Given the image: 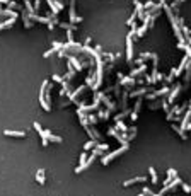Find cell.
I'll return each instance as SVG.
<instances>
[{
    "instance_id": "35",
    "label": "cell",
    "mask_w": 191,
    "mask_h": 196,
    "mask_svg": "<svg viewBox=\"0 0 191 196\" xmlns=\"http://www.w3.org/2000/svg\"><path fill=\"white\" fill-rule=\"evenodd\" d=\"M153 3H155L153 0H149V2H147V3L143 5V9H145V10H150V9H152V7H153Z\"/></svg>"
},
{
    "instance_id": "15",
    "label": "cell",
    "mask_w": 191,
    "mask_h": 196,
    "mask_svg": "<svg viewBox=\"0 0 191 196\" xmlns=\"http://www.w3.org/2000/svg\"><path fill=\"white\" fill-rule=\"evenodd\" d=\"M0 17H19V14H17V12H14V10H12V9H5V10H2V12H0Z\"/></svg>"
},
{
    "instance_id": "31",
    "label": "cell",
    "mask_w": 191,
    "mask_h": 196,
    "mask_svg": "<svg viewBox=\"0 0 191 196\" xmlns=\"http://www.w3.org/2000/svg\"><path fill=\"white\" fill-rule=\"evenodd\" d=\"M181 188H183V191H184L186 195H191V186H190V184H186V182H181Z\"/></svg>"
},
{
    "instance_id": "47",
    "label": "cell",
    "mask_w": 191,
    "mask_h": 196,
    "mask_svg": "<svg viewBox=\"0 0 191 196\" xmlns=\"http://www.w3.org/2000/svg\"><path fill=\"white\" fill-rule=\"evenodd\" d=\"M10 0H0V3H9Z\"/></svg>"
},
{
    "instance_id": "1",
    "label": "cell",
    "mask_w": 191,
    "mask_h": 196,
    "mask_svg": "<svg viewBox=\"0 0 191 196\" xmlns=\"http://www.w3.org/2000/svg\"><path fill=\"white\" fill-rule=\"evenodd\" d=\"M128 148H130V145H128V143H123V145H121L119 148H116V150H113V152H109L108 155H104V157L101 159L102 165H109V162H113L116 157H119L121 154H125V152H126Z\"/></svg>"
},
{
    "instance_id": "32",
    "label": "cell",
    "mask_w": 191,
    "mask_h": 196,
    "mask_svg": "<svg viewBox=\"0 0 191 196\" xmlns=\"http://www.w3.org/2000/svg\"><path fill=\"white\" fill-rule=\"evenodd\" d=\"M87 120H89V125H97V121H99V118H97V116H94V114H91Z\"/></svg>"
},
{
    "instance_id": "6",
    "label": "cell",
    "mask_w": 191,
    "mask_h": 196,
    "mask_svg": "<svg viewBox=\"0 0 191 196\" xmlns=\"http://www.w3.org/2000/svg\"><path fill=\"white\" fill-rule=\"evenodd\" d=\"M179 92H181V84L177 82V84L172 87V90L169 92V97H167V102H169V104H172V102L176 101V97L179 96Z\"/></svg>"
},
{
    "instance_id": "24",
    "label": "cell",
    "mask_w": 191,
    "mask_h": 196,
    "mask_svg": "<svg viewBox=\"0 0 191 196\" xmlns=\"http://www.w3.org/2000/svg\"><path fill=\"white\" fill-rule=\"evenodd\" d=\"M24 5H26V10H27V14H34V7H33L31 0H24Z\"/></svg>"
},
{
    "instance_id": "40",
    "label": "cell",
    "mask_w": 191,
    "mask_h": 196,
    "mask_svg": "<svg viewBox=\"0 0 191 196\" xmlns=\"http://www.w3.org/2000/svg\"><path fill=\"white\" fill-rule=\"evenodd\" d=\"M34 130H36V131H38V133H41V131H43V128H41V125H39V123H34Z\"/></svg>"
},
{
    "instance_id": "27",
    "label": "cell",
    "mask_w": 191,
    "mask_h": 196,
    "mask_svg": "<svg viewBox=\"0 0 191 196\" xmlns=\"http://www.w3.org/2000/svg\"><path fill=\"white\" fill-rule=\"evenodd\" d=\"M143 94H147V89H138V90H135V92H132L130 97H140V96H143Z\"/></svg>"
},
{
    "instance_id": "25",
    "label": "cell",
    "mask_w": 191,
    "mask_h": 196,
    "mask_svg": "<svg viewBox=\"0 0 191 196\" xmlns=\"http://www.w3.org/2000/svg\"><path fill=\"white\" fill-rule=\"evenodd\" d=\"M48 140H50V142H55V143H61V142H63V138H61V137H58V135H53V133H50Z\"/></svg>"
},
{
    "instance_id": "4",
    "label": "cell",
    "mask_w": 191,
    "mask_h": 196,
    "mask_svg": "<svg viewBox=\"0 0 191 196\" xmlns=\"http://www.w3.org/2000/svg\"><path fill=\"white\" fill-rule=\"evenodd\" d=\"M108 135L115 137V138H116V140H118L119 143H121V145H123V143H128V142H126V135H125V133L121 135V133H119V131H118L116 128H109V130H108Z\"/></svg>"
},
{
    "instance_id": "10",
    "label": "cell",
    "mask_w": 191,
    "mask_h": 196,
    "mask_svg": "<svg viewBox=\"0 0 191 196\" xmlns=\"http://www.w3.org/2000/svg\"><path fill=\"white\" fill-rule=\"evenodd\" d=\"M147 68H149V67H147L145 63H142V65H140L138 68H133V70H132V73H130V77H138V75L145 73V72H147Z\"/></svg>"
},
{
    "instance_id": "5",
    "label": "cell",
    "mask_w": 191,
    "mask_h": 196,
    "mask_svg": "<svg viewBox=\"0 0 191 196\" xmlns=\"http://www.w3.org/2000/svg\"><path fill=\"white\" fill-rule=\"evenodd\" d=\"M68 17H70V22H72V24L82 22V17L75 16V0H70V14H68Z\"/></svg>"
},
{
    "instance_id": "7",
    "label": "cell",
    "mask_w": 191,
    "mask_h": 196,
    "mask_svg": "<svg viewBox=\"0 0 191 196\" xmlns=\"http://www.w3.org/2000/svg\"><path fill=\"white\" fill-rule=\"evenodd\" d=\"M67 58H68V63H70V65L74 67V70H75V72H80L82 68H84L78 58H75V56H70V53H68V56H67Z\"/></svg>"
},
{
    "instance_id": "14",
    "label": "cell",
    "mask_w": 191,
    "mask_h": 196,
    "mask_svg": "<svg viewBox=\"0 0 191 196\" xmlns=\"http://www.w3.org/2000/svg\"><path fill=\"white\" fill-rule=\"evenodd\" d=\"M85 87H87V85H80L75 92H70V94H68V96H70V97H68V101H77V97H78V96L85 90Z\"/></svg>"
},
{
    "instance_id": "19",
    "label": "cell",
    "mask_w": 191,
    "mask_h": 196,
    "mask_svg": "<svg viewBox=\"0 0 191 196\" xmlns=\"http://www.w3.org/2000/svg\"><path fill=\"white\" fill-rule=\"evenodd\" d=\"M36 181H38L41 186L44 184V169H38V172H36Z\"/></svg>"
},
{
    "instance_id": "48",
    "label": "cell",
    "mask_w": 191,
    "mask_h": 196,
    "mask_svg": "<svg viewBox=\"0 0 191 196\" xmlns=\"http://www.w3.org/2000/svg\"><path fill=\"white\" fill-rule=\"evenodd\" d=\"M136 196H145V195H143V193H140V195H136Z\"/></svg>"
},
{
    "instance_id": "17",
    "label": "cell",
    "mask_w": 191,
    "mask_h": 196,
    "mask_svg": "<svg viewBox=\"0 0 191 196\" xmlns=\"http://www.w3.org/2000/svg\"><path fill=\"white\" fill-rule=\"evenodd\" d=\"M172 130H174V131H176V133H177V135H179V137H181V140H186V138H188V135H186V131H184V130H181V128H177V126L174 125V123H172Z\"/></svg>"
},
{
    "instance_id": "8",
    "label": "cell",
    "mask_w": 191,
    "mask_h": 196,
    "mask_svg": "<svg viewBox=\"0 0 191 196\" xmlns=\"http://www.w3.org/2000/svg\"><path fill=\"white\" fill-rule=\"evenodd\" d=\"M3 135L5 137H14V138H24V137H27L26 131H14V130H3Z\"/></svg>"
},
{
    "instance_id": "18",
    "label": "cell",
    "mask_w": 191,
    "mask_h": 196,
    "mask_svg": "<svg viewBox=\"0 0 191 196\" xmlns=\"http://www.w3.org/2000/svg\"><path fill=\"white\" fill-rule=\"evenodd\" d=\"M46 2H48V5H50V9H51V14H53V16H58L60 10H58V7H57V2H55V0H46Z\"/></svg>"
},
{
    "instance_id": "22",
    "label": "cell",
    "mask_w": 191,
    "mask_h": 196,
    "mask_svg": "<svg viewBox=\"0 0 191 196\" xmlns=\"http://www.w3.org/2000/svg\"><path fill=\"white\" fill-rule=\"evenodd\" d=\"M115 128L118 130V131H123V133H126V131H128V126L123 125V121H121V120H118V121H116V126H115Z\"/></svg>"
},
{
    "instance_id": "46",
    "label": "cell",
    "mask_w": 191,
    "mask_h": 196,
    "mask_svg": "<svg viewBox=\"0 0 191 196\" xmlns=\"http://www.w3.org/2000/svg\"><path fill=\"white\" fill-rule=\"evenodd\" d=\"M191 130V123H188V126H186V131H190Z\"/></svg>"
},
{
    "instance_id": "49",
    "label": "cell",
    "mask_w": 191,
    "mask_h": 196,
    "mask_svg": "<svg viewBox=\"0 0 191 196\" xmlns=\"http://www.w3.org/2000/svg\"><path fill=\"white\" fill-rule=\"evenodd\" d=\"M183 2H186V0H179V3H183Z\"/></svg>"
},
{
    "instance_id": "38",
    "label": "cell",
    "mask_w": 191,
    "mask_h": 196,
    "mask_svg": "<svg viewBox=\"0 0 191 196\" xmlns=\"http://www.w3.org/2000/svg\"><path fill=\"white\" fill-rule=\"evenodd\" d=\"M7 5H9V9H12V10H14V9H17V3H16L14 0H10V2L7 3Z\"/></svg>"
},
{
    "instance_id": "41",
    "label": "cell",
    "mask_w": 191,
    "mask_h": 196,
    "mask_svg": "<svg viewBox=\"0 0 191 196\" xmlns=\"http://www.w3.org/2000/svg\"><path fill=\"white\" fill-rule=\"evenodd\" d=\"M33 7H34V12H36V10H38L39 7H41V0H36V2H34V5H33Z\"/></svg>"
},
{
    "instance_id": "20",
    "label": "cell",
    "mask_w": 191,
    "mask_h": 196,
    "mask_svg": "<svg viewBox=\"0 0 191 196\" xmlns=\"http://www.w3.org/2000/svg\"><path fill=\"white\" fill-rule=\"evenodd\" d=\"M149 172H150V181H152V184H157V182H159V178H157V171H155L153 167H149Z\"/></svg>"
},
{
    "instance_id": "34",
    "label": "cell",
    "mask_w": 191,
    "mask_h": 196,
    "mask_svg": "<svg viewBox=\"0 0 191 196\" xmlns=\"http://www.w3.org/2000/svg\"><path fill=\"white\" fill-rule=\"evenodd\" d=\"M140 106H142V99L138 97V99H136V102H135V106H133V111H135V113H138V111H140Z\"/></svg>"
},
{
    "instance_id": "30",
    "label": "cell",
    "mask_w": 191,
    "mask_h": 196,
    "mask_svg": "<svg viewBox=\"0 0 191 196\" xmlns=\"http://www.w3.org/2000/svg\"><path fill=\"white\" fill-rule=\"evenodd\" d=\"M57 51H58L57 48H51V50H48V51H44V53H43V58H50L51 55H55Z\"/></svg>"
},
{
    "instance_id": "37",
    "label": "cell",
    "mask_w": 191,
    "mask_h": 196,
    "mask_svg": "<svg viewBox=\"0 0 191 196\" xmlns=\"http://www.w3.org/2000/svg\"><path fill=\"white\" fill-rule=\"evenodd\" d=\"M184 51H186V56L191 58V46L188 44V43H186V46H184Z\"/></svg>"
},
{
    "instance_id": "26",
    "label": "cell",
    "mask_w": 191,
    "mask_h": 196,
    "mask_svg": "<svg viewBox=\"0 0 191 196\" xmlns=\"http://www.w3.org/2000/svg\"><path fill=\"white\" fill-rule=\"evenodd\" d=\"M60 27H63V29H72V31H75L77 27H75V24H68V22H60Z\"/></svg>"
},
{
    "instance_id": "13",
    "label": "cell",
    "mask_w": 191,
    "mask_h": 196,
    "mask_svg": "<svg viewBox=\"0 0 191 196\" xmlns=\"http://www.w3.org/2000/svg\"><path fill=\"white\" fill-rule=\"evenodd\" d=\"M119 80H121L119 84H123V85H136V79H135V77H125V75H123Z\"/></svg>"
},
{
    "instance_id": "39",
    "label": "cell",
    "mask_w": 191,
    "mask_h": 196,
    "mask_svg": "<svg viewBox=\"0 0 191 196\" xmlns=\"http://www.w3.org/2000/svg\"><path fill=\"white\" fill-rule=\"evenodd\" d=\"M142 193H143L145 196H150V195H152V191H150L149 188H143V189H142Z\"/></svg>"
},
{
    "instance_id": "44",
    "label": "cell",
    "mask_w": 191,
    "mask_h": 196,
    "mask_svg": "<svg viewBox=\"0 0 191 196\" xmlns=\"http://www.w3.org/2000/svg\"><path fill=\"white\" fill-rule=\"evenodd\" d=\"M160 104H162V102H153V104H150V109H157Z\"/></svg>"
},
{
    "instance_id": "21",
    "label": "cell",
    "mask_w": 191,
    "mask_h": 196,
    "mask_svg": "<svg viewBox=\"0 0 191 196\" xmlns=\"http://www.w3.org/2000/svg\"><path fill=\"white\" fill-rule=\"evenodd\" d=\"M22 20H24V27L26 29H29V27H33L34 24H33V20H29V17H27V12H24L22 14Z\"/></svg>"
},
{
    "instance_id": "43",
    "label": "cell",
    "mask_w": 191,
    "mask_h": 196,
    "mask_svg": "<svg viewBox=\"0 0 191 196\" xmlns=\"http://www.w3.org/2000/svg\"><path fill=\"white\" fill-rule=\"evenodd\" d=\"M136 120H138V113H135V111H133V113H132V121L135 123Z\"/></svg>"
},
{
    "instance_id": "50",
    "label": "cell",
    "mask_w": 191,
    "mask_h": 196,
    "mask_svg": "<svg viewBox=\"0 0 191 196\" xmlns=\"http://www.w3.org/2000/svg\"><path fill=\"white\" fill-rule=\"evenodd\" d=\"M174 2H179V0H174Z\"/></svg>"
},
{
    "instance_id": "45",
    "label": "cell",
    "mask_w": 191,
    "mask_h": 196,
    "mask_svg": "<svg viewBox=\"0 0 191 196\" xmlns=\"http://www.w3.org/2000/svg\"><path fill=\"white\" fill-rule=\"evenodd\" d=\"M184 46H186V43H177V50H184Z\"/></svg>"
},
{
    "instance_id": "12",
    "label": "cell",
    "mask_w": 191,
    "mask_h": 196,
    "mask_svg": "<svg viewBox=\"0 0 191 196\" xmlns=\"http://www.w3.org/2000/svg\"><path fill=\"white\" fill-rule=\"evenodd\" d=\"M147 31H149V24H147V22H143L142 26H138V29H136V36H135V38H143Z\"/></svg>"
},
{
    "instance_id": "9",
    "label": "cell",
    "mask_w": 191,
    "mask_h": 196,
    "mask_svg": "<svg viewBox=\"0 0 191 196\" xmlns=\"http://www.w3.org/2000/svg\"><path fill=\"white\" fill-rule=\"evenodd\" d=\"M147 178H143V176H138V178H132V179H126L125 182H123V186L125 188H128V186H132V184H136V182H145Z\"/></svg>"
},
{
    "instance_id": "36",
    "label": "cell",
    "mask_w": 191,
    "mask_h": 196,
    "mask_svg": "<svg viewBox=\"0 0 191 196\" xmlns=\"http://www.w3.org/2000/svg\"><path fill=\"white\" fill-rule=\"evenodd\" d=\"M96 148H99V150H102V152H104V150H108V148H109V145H106V143H101V145H96Z\"/></svg>"
},
{
    "instance_id": "2",
    "label": "cell",
    "mask_w": 191,
    "mask_h": 196,
    "mask_svg": "<svg viewBox=\"0 0 191 196\" xmlns=\"http://www.w3.org/2000/svg\"><path fill=\"white\" fill-rule=\"evenodd\" d=\"M133 38L135 34H132V33L126 36V55H125V58H126L128 63L133 61Z\"/></svg>"
},
{
    "instance_id": "16",
    "label": "cell",
    "mask_w": 191,
    "mask_h": 196,
    "mask_svg": "<svg viewBox=\"0 0 191 196\" xmlns=\"http://www.w3.org/2000/svg\"><path fill=\"white\" fill-rule=\"evenodd\" d=\"M16 19H17V17H9L7 20L0 22V31H2V29H7V27H10V26H12V24L16 22Z\"/></svg>"
},
{
    "instance_id": "3",
    "label": "cell",
    "mask_w": 191,
    "mask_h": 196,
    "mask_svg": "<svg viewBox=\"0 0 191 196\" xmlns=\"http://www.w3.org/2000/svg\"><path fill=\"white\" fill-rule=\"evenodd\" d=\"M181 182H183V181H181V178H177V176H176V178L172 179V181L169 182V184H166V186H164V188H162V189H160L159 193H160L162 196H164V195H167V193H171V191L174 189V188H177V186H179Z\"/></svg>"
},
{
    "instance_id": "33",
    "label": "cell",
    "mask_w": 191,
    "mask_h": 196,
    "mask_svg": "<svg viewBox=\"0 0 191 196\" xmlns=\"http://www.w3.org/2000/svg\"><path fill=\"white\" fill-rule=\"evenodd\" d=\"M136 17H138V14H136V10H135L133 14H132V17L128 19V20H126V24H128V26H132V24L135 22V19H136Z\"/></svg>"
},
{
    "instance_id": "51",
    "label": "cell",
    "mask_w": 191,
    "mask_h": 196,
    "mask_svg": "<svg viewBox=\"0 0 191 196\" xmlns=\"http://www.w3.org/2000/svg\"><path fill=\"white\" fill-rule=\"evenodd\" d=\"M174 196H177V195H174Z\"/></svg>"
},
{
    "instance_id": "23",
    "label": "cell",
    "mask_w": 191,
    "mask_h": 196,
    "mask_svg": "<svg viewBox=\"0 0 191 196\" xmlns=\"http://www.w3.org/2000/svg\"><path fill=\"white\" fill-rule=\"evenodd\" d=\"M94 160H96V155H94V154H92V155H89V157H87V160H85V164L82 165V171L89 169V167H91V164H92Z\"/></svg>"
},
{
    "instance_id": "28",
    "label": "cell",
    "mask_w": 191,
    "mask_h": 196,
    "mask_svg": "<svg viewBox=\"0 0 191 196\" xmlns=\"http://www.w3.org/2000/svg\"><path fill=\"white\" fill-rule=\"evenodd\" d=\"M96 145H97V143H96V140H89V142L84 145V150H92Z\"/></svg>"
},
{
    "instance_id": "11",
    "label": "cell",
    "mask_w": 191,
    "mask_h": 196,
    "mask_svg": "<svg viewBox=\"0 0 191 196\" xmlns=\"http://www.w3.org/2000/svg\"><path fill=\"white\" fill-rule=\"evenodd\" d=\"M190 118H191V109L188 107V109H186V114L183 116V121H181V130L186 131V126H188V123H190Z\"/></svg>"
},
{
    "instance_id": "29",
    "label": "cell",
    "mask_w": 191,
    "mask_h": 196,
    "mask_svg": "<svg viewBox=\"0 0 191 196\" xmlns=\"http://www.w3.org/2000/svg\"><path fill=\"white\" fill-rule=\"evenodd\" d=\"M99 118H101V120H108V118H109V111L99 109Z\"/></svg>"
},
{
    "instance_id": "42",
    "label": "cell",
    "mask_w": 191,
    "mask_h": 196,
    "mask_svg": "<svg viewBox=\"0 0 191 196\" xmlns=\"http://www.w3.org/2000/svg\"><path fill=\"white\" fill-rule=\"evenodd\" d=\"M91 43H92V38H85V43H84V46H91Z\"/></svg>"
}]
</instances>
